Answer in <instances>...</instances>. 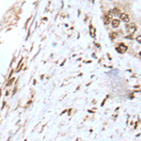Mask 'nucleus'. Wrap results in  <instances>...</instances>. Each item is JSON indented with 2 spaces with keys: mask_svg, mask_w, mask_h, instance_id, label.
Listing matches in <instances>:
<instances>
[{
  "mask_svg": "<svg viewBox=\"0 0 141 141\" xmlns=\"http://www.w3.org/2000/svg\"><path fill=\"white\" fill-rule=\"evenodd\" d=\"M126 50H127V46H126L125 44H123V43H120V44L119 45V47L117 48V51H118L119 53H120V54L126 52Z\"/></svg>",
  "mask_w": 141,
  "mask_h": 141,
  "instance_id": "f257e3e1",
  "label": "nucleus"
},
{
  "mask_svg": "<svg viewBox=\"0 0 141 141\" xmlns=\"http://www.w3.org/2000/svg\"><path fill=\"white\" fill-rule=\"evenodd\" d=\"M127 28H128V30H129V33L132 35L134 32L136 31V26L134 24H131V25H129V26H127Z\"/></svg>",
  "mask_w": 141,
  "mask_h": 141,
  "instance_id": "f03ea898",
  "label": "nucleus"
},
{
  "mask_svg": "<svg viewBox=\"0 0 141 141\" xmlns=\"http://www.w3.org/2000/svg\"><path fill=\"white\" fill-rule=\"evenodd\" d=\"M120 20H118V19H114V20L112 21V23H111L113 28L119 27V26H120Z\"/></svg>",
  "mask_w": 141,
  "mask_h": 141,
  "instance_id": "7ed1b4c3",
  "label": "nucleus"
},
{
  "mask_svg": "<svg viewBox=\"0 0 141 141\" xmlns=\"http://www.w3.org/2000/svg\"><path fill=\"white\" fill-rule=\"evenodd\" d=\"M120 18H121V20H122L123 22H125V23H129V22H130V17H129L128 14H126V13H121Z\"/></svg>",
  "mask_w": 141,
  "mask_h": 141,
  "instance_id": "20e7f679",
  "label": "nucleus"
},
{
  "mask_svg": "<svg viewBox=\"0 0 141 141\" xmlns=\"http://www.w3.org/2000/svg\"><path fill=\"white\" fill-rule=\"evenodd\" d=\"M109 13L110 14H113V15H114V14H119V13H120V10H119L118 9H114L113 10L110 11Z\"/></svg>",
  "mask_w": 141,
  "mask_h": 141,
  "instance_id": "39448f33",
  "label": "nucleus"
},
{
  "mask_svg": "<svg viewBox=\"0 0 141 141\" xmlns=\"http://www.w3.org/2000/svg\"><path fill=\"white\" fill-rule=\"evenodd\" d=\"M104 24L105 25H108L109 24V16L108 15L104 16Z\"/></svg>",
  "mask_w": 141,
  "mask_h": 141,
  "instance_id": "423d86ee",
  "label": "nucleus"
},
{
  "mask_svg": "<svg viewBox=\"0 0 141 141\" xmlns=\"http://www.w3.org/2000/svg\"><path fill=\"white\" fill-rule=\"evenodd\" d=\"M136 41H137L139 43H141V35H139V36L136 37Z\"/></svg>",
  "mask_w": 141,
  "mask_h": 141,
  "instance_id": "0eeeda50",
  "label": "nucleus"
},
{
  "mask_svg": "<svg viewBox=\"0 0 141 141\" xmlns=\"http://www.w3.org/2000/svg\"><path fill=\"white\" fill-rule=\"evenodd\" d=\"M13 81H14V78H11L10 80V81H9V83H8L7 85H8V86H10V85H11V83H12Z\"/></svg>",
  "mask_w": 141,
  "mask_h": 141,
  "instance_id": "6e6552de",
  "label": "nucleus"
},
{
  "mask_svg": "<svg viewBox=\"0 0 141 141\" xmlns=\"http://www.w3.org/2000/svg\"><path fill=\"white\" fill-rule=\"evenodd\" d=\"M139 55H140V56H141V52H140V53H139Z\"/></svg>",
  "mask_w": 141,
  "mask_h": 141,
  "instance_id": "1a4fd4ad",
  "label": "nucleus"
}]
</instances>
